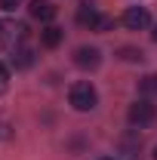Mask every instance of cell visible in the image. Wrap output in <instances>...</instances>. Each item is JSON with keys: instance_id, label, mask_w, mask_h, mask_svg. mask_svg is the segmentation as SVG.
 Wrapping results in <instances>:
<instances>
[{"instance_id": "1", "label": "cell", "mask_w": 157, "mask_h": 160, "mask_svg": "<svg viewBox=\"0 0 157 160\" xmlns=\"http://www.w3.org/2000/svg\"><path fill=\"white\" fill-rule=\"evenodd\" d=\"M68 102H71V108H74V111H93V108L99 105V96H96V89H93V83L80 80V83L71 86Z\"/></svg>"}, {"instance_id": "2", "label": "cell", "mask_w": 157, "mask_h": 160, "mask_svg": "<svg viewBox=\"0 0 157 160\" xmlns=\"http://www.w3.org/2000/svg\"><path fill=\"white\" fill-rule=\"evenodd\" d=\"M126 117H129V123H133V126H139V129H142V126H151V123L157 120V108H154L148 99H139V102H133V105H129V114H126Z\"/></svg>"}, {"instance_id": "3", "label": "cell", "mask_w": 157, "mask_h": 160, "mask_svg": "<svg viewBox=\"0 0 157 160\" xmlns=\"http://www.w3.org/2000/svg\"><path fill=\"white\" fill-rule=\"evenodd\" d=\"M123 25H126L129 31H145V28L151 25V16H148L145 6H129V9L123 12Z\"/></svg>"}, {"instance_id": "4", "label": "cell", "mask_w": 157, "mask_h": 160, "mask_svg": "<svg viewBox=\"0 0 157 160\" xmlns=\"http://www.w3.org/2000/svg\"><path fill=\"white\" fill-rule=\"evenodd\" d=\"M74 62H77L80 68H99V62H102V52H99L96 46H80L77 52H74Z\"/></svg>"}, {"instance_id": "5", "label": "cell", "mask_w": 157, "mask_h": 160, "mask_svg": "<svg viewBox=\"0 0 157 160\" xmlns=\"http://www.w3.org/2000/svg\"><path fill=\"white\" fill-rule=\"evenodd\" d=\"M99 9H96V3H80V9H77V25H83V28H93L96 31V25H99Z\"/></svg>"}, {"instance_id": "6", "label": "cell", "mask_w": 157, "mask_h": 160, "mask_svg": "<svg viewBox=\"0 0 157 160\" xmlns=\"http://www.w3.org/2000/svg\"><path fill=\"white\" fill-rule=\"evenodd\" d=\"M28 9H31V16H34L37 22H53L56 19V6H53L49 0H31Z\"/></svg>"}, {"instance_id": "7", "label": "cell", "mask_w": 157, "mask_h": 160, "mask_svg": "<svg viewBox=\"0 0 157 160\" xmlns=\"http://www.w3.org/2000/svg\"><path fill=\"white\" fill-rule=\"evenodd\" d=\"M117 56L123 62H142V59H145V52L136 49V46H123V49H117Z\"/></svg>"}, {"instance_id": "8", "label": "cell", "mask_w": 157, "mask_h": 160, "mask_svg": "<svg viewBox=\"0 0 157 160\" xmlns=\"http://www.w3.org/2000/svg\"><path fill=\"white\" fill-rule=\"evenodd\" d=\"M59 43H62V31L59 28H46V31H43V46L53 49V46H59Z\"/></svg>"}, {"instance_id": "9", "label": "cell", "mask_w": 157, "mask_h": 160, "mask_svg": "<svg viewBox=\"0 0 157 160\" xmlns=\"http://www.w3.org/2000/svg\"><path fill=\"white\" fill-rule=\"evenodd\" d=\"M31 62H34L31 49H19V52H13V65H16V68H28Z\"/></svg>"}, {"instance_id": "10", "label": "cell", "mask_w": 157, "mask_h": 160, "mask_svg": "<svg viewBox=\"0 0 157 160\" xmlns=\"http://www.w3.org/2000/svg\"><path fill=\"white\" fill-rule=\"evenodd\" d=\"M139 89H142L145 96H157V74H148V77L139 83Z\"/></svg>"}, {"instance_id": "11", "label": "cell", "mask_w": 157, "mask_h": 160, "mask_svg": "<svg viewBox=\"0 0 157 160\" xmlns=\"http://www.w3.org/2000/svg\"><path fill=\"white\" fill-rule=\"evenodd\" d=\"M6 86H9V71H6V65L0 62V96L6 92Z\"/></svg>"}, {"instance_id": "12", "label": "cell", "mask_w": 157, "mask_h": 160, "mask_svg": "<svg viewBox=\"0 0 157 160\" xmlns=\"http://www.w3.org/2000/svg\"><path fill=\"white\" fill-rule=\"evenodd\" d=\"M19 3H22V0H0V9H3V12H13Z\"/></svg>"}, {"instance_id": "13", "label": "cell", "mask_w": 157, "mask_h": 160, "mask_svg": "<svg viewBox=\"0 0 157 160\" xmlns=\"http://www.w3.org/2000/svg\"><path fill=\"white\" fill-rule=\"evenodd\" d=\"M151 37H154V40H157V25H154V34H151Z\"/></svg>"}, {"instance_id": "14", "label": "cell", "mask_w": 157, "mask_h": 160, "mask_svg": "<svg viewBox=\"0 0 157 160\" xmlns=\"http://www.w3.org/2000/svg\"><path fill=\"white\" fill-rule=\"evenodd\" d=\"M102 160H114V157H102Z\"/></svg>"}, {"instance_id": "15", "label": "cell", "mask_w": 157, "mask_h": 160, "mask_svg": "<svg viewBox=\"0 0 157 160\" xmlns=\"http://www.w3.org/2000/svg\"><path fill=\"white\" fill-rule=\"evenodd\" d=\"M154 160H157V148H154Z\"/></svg>"}]
</instances>
